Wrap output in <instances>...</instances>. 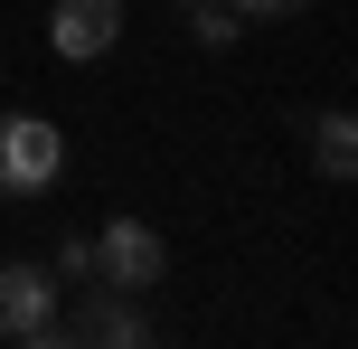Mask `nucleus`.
<instances>
[{
    "label": "nucleus",
    "instance_id": "nucleus-1",
    "mask_svg": "<svg viewBox=\"0 0 358 349\" xmlns=\"http://www.w3.org/2000/svg\"><path fill=\"white\" fill-rule=\"evenodd\" d=\"M66 283L48 274V264H29V255H10L0 264V340H29V349H57L66 340Z\"/></svg>",
    "mask_w": 358,
    "mask_h": 349
},
{
    "label": "nucleus",
    "instance_id": "nucleus-2",
    "mask_svg": "<svg viewBox=\"0 0 358 349\" xmlns=\"http://www.w3.org/2000/svg\"><path fill=\"white\" fill-rule=\"evenodd\" d=\"M66 170V132L48 113H0V199H48Z\"/></svg>",
    "mask_w": 358,
    "mask_h": 349
},
{
    "label": "nucleus",
    "instance_id": "nucleus-3",
    "mask_svg": "<svg viewBox=\"0 0 358 349\" xmlns=\"http://www.w3.org/2000/svg\"><path fill=\"white\" fill-rule=\"evenodd\" d=\"M85 245H94V274H85V283H113V293H151L161 264H170V245H161L151 218H104Z\"/></svg>",
    "mask_w": 358,
    "mask_h": 349
},
{
    "label": "nucleus",
    "instance_id": "nucleus-4",
    "mask_svg": "<svg viewBox=\"0 0 358 349\" xmlns=\"http://www.w3.org/2000/svg\"><path fill=\"white\" fill-rule=\"evenodd\" d=\"M113 38H123V0H57L48 10V48L66 57V66L113 57Z\"/></svg>",
    "mask_w": 358,
    "mask_h": 349
},
{
    "label": "nucleus",
    "instance_id": "nucleus-5",
    "mask_svg": "<svg viewBox=\"0 0 358 349\" xmlns=\"http://www.w3.org/2000/svg\"><path fill=\"white\" fill-rule=\"evenodd\" d=\"M66 340H113V349H132V340H151V312H142V293H113V283H94V302H76Z\"/></svg>",
    "mask_w": 358,
    "mask_h": 349
},
{
    "label": "nucleus",
    "instance_id": "nucleus-6",
    "mask_svg": "<svg viewBox=\"0 0 358 349\" xmlns=\"http://www.w3.org/2000/svg\"><path fill=\"white\" fill-rule=\"evenodd\" d=\"M311 170H321V180H349V170H358V123H349L340 104L311 123Z\"/></svg>",
    "mask_w": 358,
    "mask_h": 349
},
{
    "label": "nucleus",
    "instance_id": "nucleus-7",
    "mask_svg": "<svg viewBox=\"0 0 358 349\" xmlns=\"http://www.w3.org/2000/svg\"><path fill=\"white\" fill-rule=\"evenodd\" d=\"M236 29H245V19H236L227 0H189V38H198L208 57H227V48H236Z\"/></svg>",
    "mask_w": 358,
    "mask_h": 349
},
{
    "label": "nucleus",
    "instance_id": "nucleus-8",
    "mask_svg": "<svg viewBox=\"0 0 358 349\" xmlns=\"http://www.w3.org/2000/svg\"><path fill=\"white\" fill-rule=\"evenodd\" d=\"M227 10H236V19H292L302 0H227Z\"/></svg>",
    "mask_w": 358,
    "mask_h": 349
},
{
    "label": "nucleus",
    "instance_id": "nucleus-9",
    "mask_svg": "<svg viewBox=\"0 0 358 349\" xmlns=\"http://www.w3.org/2000/svg\"><path fill=\"white\" fill-rule=\"evenodd\" d=\"M179 10H189V0H179Z\"/></svg>",
    "mask_w": 358,
    "mask_h": 349
}]
</instances>
